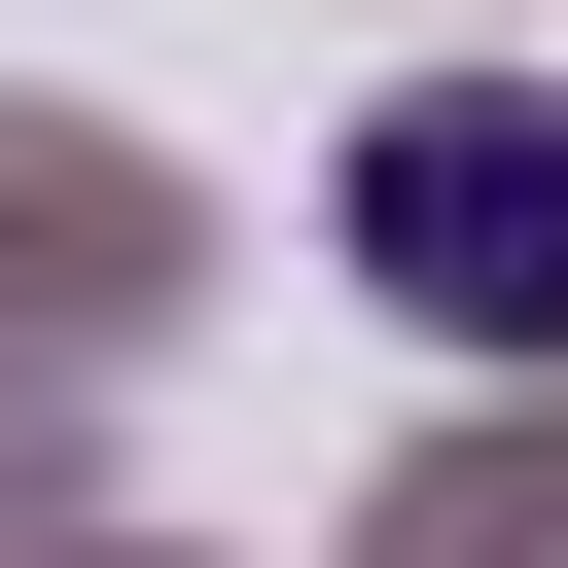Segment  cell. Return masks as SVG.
Segmentation results:
<instances>
[{
	"label": "cell",
	"instance_id": "cell-1",
	"mask_svg": "<svg viewBox=\"0 0 568 568\" xmlns=\"http://www.w3.org/2000/svg\"><path fill=\"white\" fill-rule=\"evenodd\" d=\"M355 284H390L426 355H568V106H532V71L355 106Z\"/></svg>",
	"mask_w": 568,
	"mask_h": 568
}]
</instances>
